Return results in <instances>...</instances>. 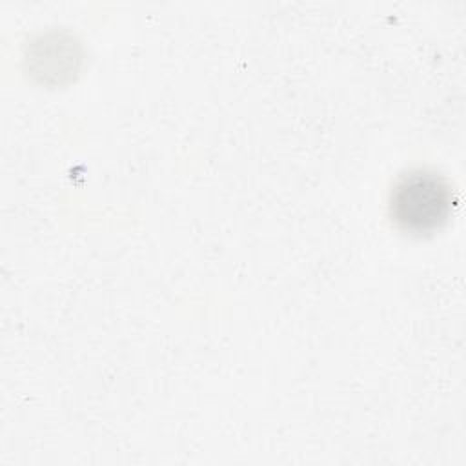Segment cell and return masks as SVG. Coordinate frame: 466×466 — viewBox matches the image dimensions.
Masks as SVG:
<instances>
[{
  "label": "cell",
  "mask_w": 466,
  "mask_h": 466,
  "mask_svg": "<svg viewBox=\"0 0 466 466\" xmlns=\"http://www.w3.org/2000/svg\"><path fill=\"white\" fill-rule=\"evenodd\" d=\"M453 191L448 178L433 169H410L400 175L388 198L393 226L411 237L439 231L450 218Z\"/></svg>",
  "instance_id": "1"
}]
</instances>
